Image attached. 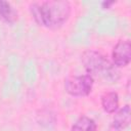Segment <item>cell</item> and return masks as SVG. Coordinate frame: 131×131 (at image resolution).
Segmentation results:
<instances>
[{"instance_id":"cell-2","label":"cell","mask_w":131,"mask_h":131,"mask_svg":"<svg viewBox=\"0 0 131 131\" xmlns=\"http://www.w3.org/2000/svg\"><path fill=\"white\" fill-rule=\"evenodd\" d=\"M82 62L88 75L116 82L120 78V72L103 54L95 50H87L82 54Z\"/></svg>"},{"instance_id":"cell-7","label":"cell","mask_w":131,"mask_h":131,"mask_svg":"<svg viewBox=\"0 0 131 131\" xmlns=\"http://www.w3.org/2000/svg\"><path fill=\"white\" fill-rule=\"evenodd\" d=\"M0 18L9 24H12L17 19L16 10L7 1L0 0Z\"/></svg>"},{"instance_id":"cell-5","label":"cell","mask_w":131,"mask_h":131,"mask_svg":"<svg viewBox=\"0 0 131 131\" xmlns=\"http://www.w3.org/2000/svg\"><path fill=\"white\" fill-rule=\"evenodd\" d=\"M131 121V110L128 104L120 108L115 115L110 131H122L129 126Z\"/></svg>"},{"instance_id":"cell-9","label":"cell","mask_w":131,"mask_h":131,"mask_svg":"<svg viewBox=\"0 0 131 131\" xmlns=\"http://www.w3.org/2000/svg\"><path fill=\"white\" fill-rule=\"evenodd\" d=\"M112 4H114V1H111V2H105V1H104V2H102L101 5H102L103 8H108V6L112 5Z\"/></svg>"},{"instance_id":"cell-4","label":"cell","mask_w":131,"mask_h":131,"mask_svg":"<svg viewBox=\"0 0 131 131\" xmlns=\"http://www.w3.org/2000/svg\"><path fill=\"white\" fill-rule=\"evenodd\" d=\"M113 63L116 67H126L131 60V43L129 40H120L112 52Z\"/></svg>"},{"instance_id":"cell-3","label":"cell","mask_w":131,"mask_h":131,"mask_svg":"<svg viewBox=\"0 0 131 131\" xmlns=\"http://www.w3.org/2000/svg\"><path fill=\"white\" fill-rule=\"evenodd\" d=\"M94 79L86 74L81 76H71L64 81L66 91L72 96H86L93 87Z\"/></svg>"},{"instance_id":"cell-6","label":"cell","mask_w":131,"mask_h":131,"mask_svg":"<svg viewBox=\"0 0 131 131\" xmlns=\"http://www.w3.org/2000/svg\"><path fill=\"white\" fill-rule=\"evenodd\" d=\"M101 106L108 114L115 113L119 107V95L117 92H106L101 96Z\"/></svg>"},{"instance_id":"cell-8","label":"cell","mask_w":131,"mask_h":131,"mask_svg":"<svg viewBox=\"0 0 131 131\" xmlns=\"http://www.w3.org/2000/svg\"><path fill=\"white\" fill-rule=\"evenodd\" d=\"M97 126L93 119L87 116H81L73 125L72 131H96Z\"/></svg>"},{"instance_id":"cell-1","label":"cell","mask_w":131,"mask_h":131,"mask_svg":"<svg viewBox=\"0 0 131 131\" xmlns=\"http://www.w3.org/2000/svg\"><path fill=\"white\" fill-rule=\"evenodd\" d=\"M30 10L37 24L48 29H56L69 19L71 5L68 1H42L32 3Z\"/></svg>"}]
</instances>
